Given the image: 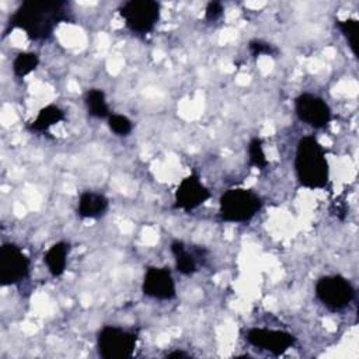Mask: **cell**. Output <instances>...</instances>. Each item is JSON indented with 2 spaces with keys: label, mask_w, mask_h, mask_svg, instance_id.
I'll use <instances>...</instances> for the list:
<instances>
[{
  "label": "cell",
  "mask_w": 359,
  "mask_h": 359,
  "mask_svg": "<svg viewBox=\"0 0 359 359\" xmlns=\"http://www.w3.org/2000/svg\"><path fill=\"white\" fill-rule=\"evenodd\" d=\"M73 20L69 1H22L8 20V29H22L32 41H46L60 22Z\"/></svg>",
  "instance_id": "cell-1"
},
{
  "label": "cell",
  "mask_w": 359,
  "mask_h": 359,
  "mask_svg": "<svg viewBox=\"0 0 359 359\" xmlns=\"http://www.w3.org/2000/svg\"><path fill=\"white\" fill-rule=\"evenodd\" d=\"M294 171L302 187L309 189L324 188L328 182L330 167L325 150L313 135L303 136L296 146Z\"/></svg>",
  "instance_id": "cell-2"
},
{
  "label": "cell",
  "mask_w": 359,
  "mask_h": 359,
  "mask_svg": "<svg viewBox=\"0 0 359 359\" xmlns=\"http://www.w3.org/2000/svg\"><path fill=\"white\" fill-rule=\"evenodd\" d=\"M264 202L254 191L245 188L227 189L219 199V216L223 222L247 223L262 208Z\"/></svg>",
  "instance_id": "cell-3"
},
{
  "label": "cell",
  "mask_w": 359,
  "mask_h": 359,
  "mask_svg": "<svg viewBox=\"0 0 359 359\" xmlns=\"http://www.w3.org/2000/svg\"><path fill=\"white\" fill-rule=\"evenodd\" d=\"M160 10V3L154 0H129L121 4L119 14L130 32L146 35L158 22Z\"/></svg>",
  "instance_id": "cell-4"
},
{
  "label": "cell",
  "mask_w": 359,
  "mask_h": 359,
  "mask_svg": "<svg viewBox=\"0 0 359 359\" xmlns=\"http://www.w3.org/2000/svg\"><path fill=\"white\" fill-rule=\"evenodd\" d=\"M137 335L115 325H104L97 335V349L104 359L130 358L135 352Z\"/></svg>",
  "instance_id": "cell-5"
},
{
  "label": "cell",
  "mask_w": 359,
  "mask_h": 359,
  "mask_svg": "<svg viewBox=\"0 0 359 359\" xmlns=\"http://www.w3.org/2000/svg\"><path fill=\"white\" fill-rule=\"evenodd\" d=\"M314 292L320 303L331 311L346 309L355 297L352 283L341 275L321 276L316 283Z\"/></svg>",
  "instance_id": "cell-6"
},
{
  "label": "cell",
  "mask_w": 359,
  "mask_h": 359,
  "mask_svg": "<svg viewBox=\"0 0 359 359\" xmlns=\"http://www.w3.org/2000/svg\"><path fill=\"white\" fill-rule=\"evenodd\" d=\"M29 258L14 243L0 247V285L11 286L22 282L29 275Z\"/></svg>",
  "instance_id": "cell-7"
},
{
  "label": "cell",
  "mask_w": 359,
  "mask_h": 359,
  "mask_svg": "<svg viewBox=\"0 0 359 359\" xmlns=\"http://www.w3.org/2000/svg\"><path fill=\"white\" fill-rule=\"evenodd\" d=\"M294 112L300 122L314 129H323L331 121V108L328 104L311 93H302L296 97Z\"/></svg>",
  "instance_id": "cell-8"
},
{
  "label": "cell",
  "mask_w": 359,
  "mask_h": 359,
  "mask_svg": "<svg viewBox=\"0 0 359 359\" xmlns=\"http://www.w3.org/2000/svg\"><path fill=\"white\" fill-rule=\"evenodd\" d=\"M245 339L255 348L266 351L275 356L283 355L296 344V337L287 331L251 328L247 331Z\"/></svg>",
  "instance_id": "cell-9"
},
{
  "label": "cell",
  "mask_w": 359,
  "mask_h": 359,
  "mask_svg": "<svg viewBox=\"0 0 359 359\" xmlns=\"http://www.w3.org/2000/svg\"><path fill=\"white\" fill-rule=\"evenodd\" d=\"M142 292L151 299L171 300L177 296L172 273L164 266H149L142 282Z\"/></svg>",
  "instance_id": "cell-10"
},
{
  "label": "cell",
  "mask_w": 359,
  "mask_h": 359,
  "mask_svg": "<svg viewBox=\"0 0 359 359\" xmlns=\"http://www.w3.org/2000/svg\"><path fill=\"white\" fill-rule=\"evenodd\" d=\"M209 198L210 191L202 184L199 177L196 174H189L180 182L175 191L174 208L191 212L205 203Z\"/></svg>",
  "instance_id": "cell-11"
},
{
  "label": "cell",
  "mask_w": 359,
  "mask_h": 359,
  "mask_svg": "<svg viewBox=\"0 0 359 359\" xmlns=\"http://www.w3.org/2000/svg\"><path fill=\"white\" fill-rule=\"evenodd\" d=\"M109 206V201L104 194L94 191H84L80 194L77 203V213L84 219L102 217Z\"/></svg>",
  "instance_id": "cell-12"
},
{
  "label": "cell",
  "mask_w": 359,
  "mask_h": 359,
  "mask_svg": "<svg viewBox=\"0 0 359 359\" xmlns=\"http://www.w3.org/2000/svg\"><path fill=\"white\" fill-rule=\"evenodd\" d=\"M170 250L174 255L175 268L180 273L189 276L198 271V258L202 257V250H189L185 243L180 240H174L170 245Z\"/></svg>",
  "instance_id": "cell-13"
},
{
  "label": "cell",
  "mask_w": 359,
  "mask_h": 359,
  "mask_svg": "<svg viewBox=\"0 0 359 359\" xmlns=\"http://www.w3.org/2000/svg\"><path fill=\"white\" fill-rule=\"evenodd\" d=\"M70 251V244L66 241H57L49 247L43 255V262L53 278L63 275L67 265V255Z\"/></svg>",
  "instance_id": "cell-14"
},
{
  "label": "cell",
  "mask_w": 359,
  "mask_h": 359,
  "mask_svg": "<svg viewBox=\"0 0 359 359\" xmlns=\"http://www.w3.org/2000/svg\"><path fill=\"white\" fill-rule=\"evenodd\" d=\"M65 119V112L56 105H46L39 109L36 118L29 123L28 129L35 133H43L50 126L62 122Z\"/></svg>",
  "instance_id": "cell-15"
},
{
  "label": "cell",
  "mask_w": 359,
  "mask_h": 359,
  "mask_svg": "<svg viewBox=\"0 0 359 359\" xmlns=\"http://www.w3.org/2000/svg\"><path fill=\"white\" fill-rule=\"evenodd\" d=\"M84 102L90 116L97 119H108L111 112L105 100V93L100 88H90L84 95Z\"/></svg>",
  "instance_id": "cell-16"
},
{
  "label": "cell",
  "mask_w": 359,
  "mask_h": 359,
  "mask_svg": "<svg viewBox=\"0 0 359 359\" xmlns=\"http://www.w3.org/2000/svg\"><path fill=\"white\" fill-rule=\"evenodd\" d=\"M39 65V56L34 52H21L13 60V73L15 77L22 79L36 69Z\"/></svg>",
  "instance_id": "cell-17"
},
{
  "label": "cell",
  "mask_w": 359,
  "mask_h": 359,
  "mask_svg": "<svg viewBox=\"0 0 359 359\" xmlns=\"http://www.w3.org/2000/svg\"><path fill=\"white\" fill-rule=\"evenodd\" d=\"M337 28L341 31V34L345 36L352 53L355 57H358V29L359 22L355 18H346V20H337L335 21Z\"/></svg>",
  "instance_id": "cell-18"
},
{
  "label": "cell",
  "mask_w": 359,
  "mask_h": 359,
  "mask_svg": "<svg viewBox=\"0 0 359 359\" xmlns=\"http://www.w3.org/2000/svg\"><path fill=\"white\" fill-rule=\"evenodd\" d=\"M248 160L250 164L258 170H264L268 165V160L264 153L262 140L259 137H252L248 143Z\"/></svg>",
  "instance_id": "cell-19"
},
{
  "label": "cell",
  "mask_w": 359,
  "mask_h": 359,
  "mask_svg": "<svg viewBox=\"0 0 359 359\" xmlns=\"http://www.w3.org/2000/svg\"><path fill=\"white\" fill-rule=\"evenodd\" d=\"M108 126L118 136H128L133 129L132 121L121 114H111L108 118Z\"/></svg>",
  "instance_id": "cell-20"
},
{
  "label": "cell",
  "mask_w": 359,
  "mask_h": 359,
  "mask_svg": "<svg viewBox=\"0 0 359 359\" xmlns=\"http://www.w3.org/2000/svg\"><path fill=\"white\" fill-rule=\"evenodd\" d=\"M248 50L254 57L261 56V55H269V56H276L278 55V48L272 43H268L261 39H252L248 42Z\"/></svg>",
  "instance_id": "cell-21"
},
{
  "label": "cell",
  "mask_w": 359,
  "mask_h": 359,
  "mask_svg": "<svg viewBox=\"0 0 359 359\" xmlns=\"http://www.w3.org/2000/svg\"><path fill=\"white\" fill-rule=\"evenodd\" d=\"M223 15V4L220 1H210L205 8V18L208 21H217Z\"/></svg>",
  "instance_id": "cell-22"
},
{
  "label": "cell",
  "mask_w": 359,
  "mask_h": 359,
  "mask_svg": "<svg viewBox=\"0 0 359 359\" xmlns=\"http://www.w3.org/2000/svg\"><path fill=\"white\" fill-rule=\"evenodd\" d=\"M165 356L167 358H189V355L184 351H172V352H168Z\"/></svg>",
  "instance_id": "cell-23"
}]
</instances>
